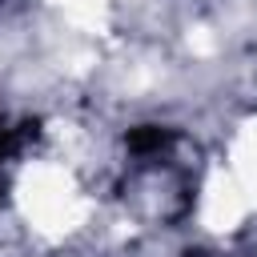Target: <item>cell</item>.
I'll return each mask as SVG.
<instances>
[{"mask_svg": "<svg viewBox=\"0 0 257 257\" xmlns=\"http://www.w3.org/2000/svg\"><path fill=\"white\" fill-rule=\"evenodd\" d=\"M16 201H20V213L28 217V225L44 237H64L88 221V201L76 193V181L60 165L24 169V177L16 185Z\"/></svg>", "mask_w": 257, "mask_h": 257, "instance_id": "6da1fadb", "label": "cell"}, {"mask_svg": "<svg viewBox=\"0 0 257 257\" xmlns=\"http://www.w3.org/2000/svg\"><path fill=\"white\" fill-rule=\"evenodd\" d=\"M245 209H249V197L237 185V177L229 169H213L209 181H205V193H201V221H205V229L229 233V229L241 225Z\"/></svg>", "mask_w": 257, "mask_h": 257, "instance_id": "7a4b0ae2", "label": "cell"}, {"mask_svg": "<svg viewBox=\"0 0 257 257\" xmlns=\"http://www.w3.org/2000/svg\"><path fill=\"white\" fill-rule=\"evenodd\" d=\"M229 173L237 177V185L245 189V197L257 201V116L241 124V133L233 141V169Z\"/></svg>", "mask_w": 257, "mask_h": 257, "instance_id": "3957f363", "label": "cell"}, {"mask_svg": "<svg viewBox=\"0 0 257 257\" xmlns=\"http://www.w3.org/2000/svg\"><path fill=\"white\" fill-rule=\"evenodd\" d=\"M72 24H84V28H104V12H108V0H52Z\"/></svg>", "mask_w": 257, "mask_h": 257, "instance_id": "277c9868", "label": "cell"}]
</instances>
